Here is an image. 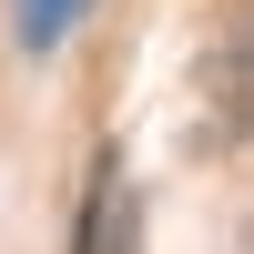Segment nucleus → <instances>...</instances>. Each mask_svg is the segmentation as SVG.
<instances>
[{"label": "nucleus", "instance_id": "1", "mask_svg": "<svg viewBox=\"0 0 254 254\" xmlns=\"http://www.w3.org/2000/svg\"><path fill=\"white\" fill-rule=\"evenodd\" d=\"M81 20H92V0H10V31H20V51H61Z\"/></svg>", "mask_w": 254, "mask_h": 254}]
</instances>
